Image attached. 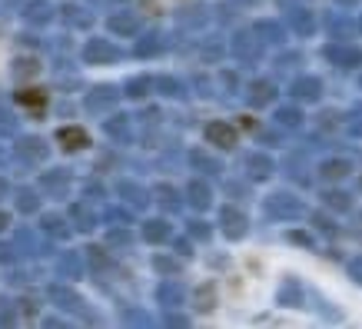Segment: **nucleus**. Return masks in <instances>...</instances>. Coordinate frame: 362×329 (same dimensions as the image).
Listing matches in <instances>:
<instances>
[{"mask_svg": "<svg viewBox=\"0 0 362 329\" xmlns=\"http://www.w3.org/2000/svg\"><path fill=\"white\" fill-rule=\"evenodd\" d=\"M17 103H21V107H27V110H33V113H44L47 93H44V90H37V87H23V90H17Z\"/></svg>", "mask_w": 362, "mask_h": 329, "instance_id": "obj_2", "label": "nucleus"}, {"mask_svg": "<svg viewBox=\"0 0 362 329\" xmlns=\"http://www.w3.org/2000/svg\"><path fill=\"white\" fill-rule=\"evenodd\" d=\"M57 140H60L64 150H83V146L90 143V137L80 130V127H64V130L57 133Z\"/></svg>", "mask_w": 362, "mask_h": 329, "instance_id": "obj_3", "label": "nucleus"}, {"mask_svg": "<svg viewBox=\"0 0 362 329\" xmlns=\"http://www.w3.org/2000/svg\"><path fill=\"white\" fill-rule=\"evenodd\" d=\"M206 140L216 143V146H223V150H233V146H236V130H233L230 123H209Z\"/></svg>", "mask_w": 362, "mask_h": 329, "instance_id": "obj_1", "label": "nucleus"}]
</instances>
